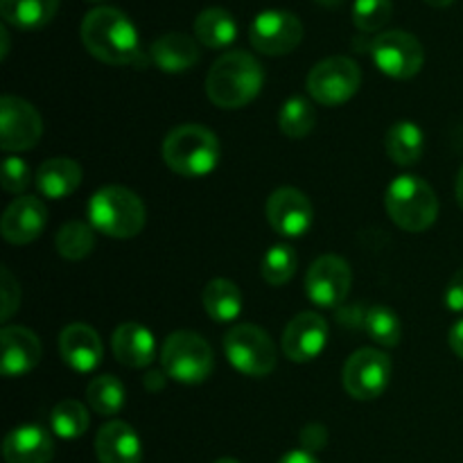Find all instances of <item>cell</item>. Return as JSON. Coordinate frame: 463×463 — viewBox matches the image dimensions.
Returning <instances> with one entry per match:
<instances>
[{
	"instance_id": "cell-1",
	"label": "cell",
	"mask_w": 463,
	"mask_h": 463,
	"mask_svg": "<svg viewBox=\"0 0 463 463\" xmlns=\"http://www.w3.org/2000/svg\"><path fill=\"white\" fill-rule=\"evenodd\" d=\"M81 43L98 61L109 66L143 68L147 63L140 52L138 30L116 7H95L86 14L81 21Z\"/></svg>"
},
{
	"instance_id": "cell-2",
	"label": "cell",
	"mask_w": 463,
	"mask_h": 463,
	"mask_svg": "<svg viewBox=\"0 0 463 463\" xmlns=\"http://www.w3.org/2000/svg\"><path fill=\"white\" fill-rule=\"evenodd\" d=\"M265 84L260 61L244 50H231L211 66L206 93L220 109H242L258 98Z\"/></svg>"
},
{
	"instance_id": "cell-3",
	"label": "cell",
	"mask_w": 463,
	"mask_h": 463,
	"mask_svg": "<svg viewBox=\"0 0 463 463\" xmlns=\"http://www.w3.org/2000/svg\"><path fill=\"white\" fill-rule=\"evenodd\" d=\"M89 224L95 233L109 235L116 240L136 238L145 229L147 211L134 190L125 185H107L99 188L86 206Z\"/></svg>"
},
{
	"instance_id": "cell-4",
	"label": "cell",
	"mask_w": 463,
	"mask_h": 463,
	"mask_svg": "<svg viewBox=\"0 0 463 463\" xmlns=\"http://www.w3.org/2000/svg\"><path fill=\"white\" fill-rule=\"evenodd\" d=\"M163 161L175 175L199 179L211 175L220 163V140L202 125L175 127L163 140Z\"/></svg>"
},
{
	"instance_id": "cell-5",
	"label": "cell",
	"mask_w": 463,
	"mask_h": 463,
	"mask_svg": "<svg viewBox=\"0 0 463 463\" xmlns=\"http://www.w3.org/2000/svg\"><path fill=\"white\" fill-rule=\"evenodd\" d=\"M393 224L410 233L428 231L439 217V199L432 185L414 175H402L392 181L384 197Z\"/></svg>"
},
{
	"instance_id": "cell-6",
	"label": "cell",
	"mask_w": 463,
	"mask_h": 463,
	"mask_svg": "<svg viewBox=\"0 0 463 463\" xmlns=\"http://www.w3.org/2000/svg\"><path fill=\"white\" fill-rule=\"evenodd\" d=\"M163 373L181 384H202L211 378L215 357L202 335L193 330H176L165 339L161 351Z\"/></svg>"
},
{
	"instance_id": "cell-7",
	"label": "cell",
	"mask_w": 463,
	"mask_h": 463,
	"mask_svg": "<svg viewBox=\"0 0 463 463\" xmlns=\"http://www.w3.org/2000/svg\"><path fill=\"white\" fill-rule=\"evenodd\" d=\"M224 353L229 364L249 378H265L276 369L274 342L253 324L233 326L224 337Z\"/></svg>"
},
{
	"instance_id": "cell-8",
	"label": "cell",
	"mask_w": 463,
	"mask_h": 463,
	"mask_svg": "<svg viewBox=\"0 0 463 463\" xmlns=\"http://www.w3.org/2000/svg\"><path fill=\"white\" fill-rule=\"evenodd\" d=\"M307 93L324 107L348 102L362 86V71L351 57H328L317 63L306 80Z\"/></svg>"
},
{
	"instance_id": "cell-9",
	"label": "cell",
	"mask_w": 463,
	"mask_h": 463,
	"mask_svg": "<svg viewBox=\"0 0 463 463\" xmlns=\"http://www.w3.org/2000/svg\"><path fill=\"white\" fill-rule=\"evenodd\" d=\"M392 360L378 348H360L346 360L342 384L355 401H375L392 383Z\"/></svg>"
},
{
	"instance_id": "cell-10",
	"label": "cell",
	"mask_w": 463,
	"mask_h": 463,
	"mask_svg": "<svg viewBox=\"0 0 463 463\" xmlns=\"http://www.w3.org/2000/svg\"><path fill=\"white\" fill-rule=\"evenodd\" d=\"M373 63L393 80H411L423 68L425 52L414 34L402 30H389L371 41Z\"/></svg>"
},
{
	"instance_id": "cell-11",
	"label": "cell",
	"mask_w": 463,
	"mask_h": 463,
	"mask_svg": "<svg viewBox=\"0 0 463 463\" xmlns=\"http://www.w3.org/2000/svg\"><path fill=\"white\" fill-rule=\"evenodd\" d=\"M251 45L269 57H283L298 48L303 41V23L285 9H267L253 18L249 27Z\"/></svg>"
},
{
	"instance_id": "cell-12",
	"label": "cell",
	"mask_w": 463,
	"mask_h": 463,
	"mask_svg": "<svg viewBox=\"0 0 463 463\" xmlns=\"http://www.w3.org/2000/svg\"><path fill=\"white\" fill-rule=\"evenodd\" d=\"M43 120L39 111L16 95L0 98V147L5 152H25L41 140Z\"/></svg>"
},
{
	"instance_id": "cell-13",
	"label": "cell",
	"mask_w": 463,
	"mask_h": 463,
	"mask_svg": "<svg viewBox=\"0 0 463 463\" xmlns=\"http://www.w3.org/2000/svg\"><path fill=\"white\" fill-rule=\"evenodd\" d=\"M351 267L339 256H321L306 274V294L315 306L337 307L351 292Z\"/></svg>"
},
{
	"instance_id": "cell-14",
	"label": "cell",
	"mask_w": 463,
	"mask_h": 463,
	"mask_svg": "<svg viewBox=\"0 0 463 463\" xmlns=\"http://www.w3.org/2000/svg\"><path fill=\"white\" fill-rule=\"evenodd\" d=\"M265 215L276 233L285 235V238H301L303 233L310 231L315 211H312V203L306 193L285 185L269 194Z\"/></svg>"
},
{
	"instance_id": "cell-15",
	"label": "cell",
	"mask_w": 463,
	"mask_h": 463,
	"mask_svg": "<svg viewBox=\"0 0 463 463\" xmlns=\"http://www.w3.org/2000/svg\"><path fill=\"white\" fill-rule=\"evenodd\" d=\"M326 344H328V324L317 312H301L285 326L283 353L297 364H306L319 357Z\"/></svg>"
},
{
	"instance_id": "cell-16",
	"label": "cell",
	"mask_w": 463,
	"mask_h": 463,
	"mask_svg": "<svg viewBox=\"0 0 463 463\" xmlns=\"http://www.w3.org/2000/svg\"><path fill=\"white\" fill-rule=\"evenodd\" d=\"M48 224V208L39 197L23 194L7 206L0 220V231L9 244H30L43 233Z\"/></svg>"
},
{
	"instance_id": "cell-17",
	"label": "cell",
	"mask_w": 463,
	"mask_h": 463,
	"mask_svg": "<svg viewBox=\"0 0 463 463\" xmlns=\"http://www.w3.org/2000/svg\"><path fill=\"white\" fill-rule=\"evenodd\" d=\"M0 371L5 378H18L34 369L41 362V342L30 328L5 326L0 333Z\"/></svg>"
},
{
	"instance_id": "cell-18",
	"label": "cell",
	"mask_w": 463,
	"mask_h": 463,
	"mask_svg": "<svg viewBox=\"0 0 463 463\" xmlns=\"http://www.w3.org/2000/svg\"><path fill=\"white\" fill-rule=\"evenodd\" d=\"M59 351H61L63 362L80 373L95 371L104 357L102 339L86 324L66 326L59 337Z\"/></svg>"
},
{
	"instance_id": "cell-19",
	"label": "cell",
	"mask_w": 463,
	"mask_h": 463,
	"mask_svg": "<svg viewBox=\"0 0 463 463\" xmlns=\"http://www.w3.org/2000/svg\"><path fill=\"white\" fill-rule=\"evenodd\" d=\"M95 452L99 463H140L143 443L138 434L125 420H109L95 437Z\"/></svg>"
},
{
	"instance_id": "cell-20",
	"label": "cell",
	"mask_w": 463,
	"mask_h": 463,
	"mask_svg": "<svg viewBox=\"0 0 463 463\" xmlns=\"http://www.w3.org/2000/svg\"><path fill=\"white\" fill-rule=\"evenodd\" d=\"M3 457L7 463H50L54 441L39 425H21L5 437Z\"/></svg>"
},
{
	"instance_id": "cell-21",
	"label": "cell",
	"mask_w": 463,
	"mask_h": 463,
	"mask_svg": "<svg viewBox=\"0 0 463 463\" xmlns=\"http://www.w3.org/2000/svg\"><path fill=\"white\" fill-rule=\"evenodd\" d=\"M111 348L120 364L129 366V369H145L152 364L154 355H156V339L145 326L127 321V324L118 326L113 333Z\"/></svg>"
},
{
	"instance_id": "cell-22",
	"label": "cell",
	"mask_w": 463,
	"mask_h": 463,
	"mask_svg": "<svg viewBox=\"0 0 463 463\" xmlns=\"http://www.w3.org/2000/svg\"><path fill=\"white\" fill-rule=\"evenodd\" d=\"M149 59L154 66L163 72H185L199 61V45L193 36L170 32V34L158 36L149 48Z\"/></svg>"
},
{
	"instance_id": "cell-23",
	"label": "cell",
	"mask_w": 463,
	"mask_h": 463,
	"mask_svg": "<svg viewBox=\"0 0 463 463\" xmlns=\"http://www.w3.org/2000/svg\"><path fill=\"white\" fill-rule=\"evenodd\" d=\"M36 188L48 199H63L81 184V167L72 158H50L36 170Z\"/></svg>"
},
{
	"instance_id": "cell-24",
	"label": "cell",
	"mask_w": 463,
	"mask_h": 463,
	"mask_svg": "<svg viewBox=\"0 0 463 463\" xmlns=\"http://www.w3.org/2000/svg\"><path fill=\"white\" fill-rule=\"evenodd\" d=\"M194 39L206 48H229L238 39V21L224 7H206L194 18Z\"/></svg>"
},
{
	"instance_id": "cell-25",
	"label": "cell",
	"mask_w": 463,
	"mask_h": 463,
	"mask_svg": "<svg viewBox=\"0 0 463 463\" xmlns=\"http://www.w3.org/2000/svg\"><path fill=\"white\" fill-rule=\"evenodd\" d=\"M202 303L206 315L217 324H231L242 312V292L229 279H213L203 288Z\"/></svg>"
},
{
	"instance_id": "cell-26",
	"label": "cell",
	"mask_w": 463,
	"mask_h": 463,
	"mask_svg": "<svg viewBox=\"0 0 463 463\" xmlns=\"http://www.w3.org/2000/svg\"><path fill=\"white\" fill-rule=\"evenodd\" d=\"M59 0H0V14L7 25L18 30H39L54 18Z\"/></svg>"
},
{
	"instance_id": "cell-27",
	"label": "cell",
	"mask_w": 463,
	"mask_h": 463,
	"mask_svg": "<svg viewBox=\"0 0 463 463\" xmlns=\"http://www.w3.org/2000/svg\"><path fill=\"white\" fill-rule=\"evenodd\" d=\"M387 154L398 165H414L420 161L425 147L423 131L419 125L410 120H401L389 129L387 134Z\"/></svg>"
},
{
	"instance_id": "cell-28",
	"label": "cell",
	"mask_w": 463,
	"mask_h": 463,
	"mask_svg": "<svg viewBox=\"0 0 463 463\" xmlns=\"http://www.w3.org/2000/svg\"><path fill=\"white\" fill-rule=\"evenodd\" d=\"M125 387L116 375H98L86 387V401L99 416H113L125 407Z\"/></svg>"
},
{
	"instance_id": "cell-29",
	"label": "cell",
	"mask_w": 463,
	"mask_h": 463,
	"mask_svg": "<svg viewBox=\"0 0 463 463\" xmlns=\"http://www.w3.org/2000/svg\"><path fill=\"white\" fill-rule=\"evenodd\" d=\"M50 425L59 439H66V441L80 439L84 437L90 425L89 410L80 401H61L54 405L52 414H50Z\"/></svg>"
},
{
	"instance_id": "cell-30",
	"label": "cell",
	"mask_w": 463,
	"mask_h": 463,
	"mask_svg": "<svg viewBox=\"0 0 463 463\" xmlns=\"http://www.w3.org/2000/svg\"><path fill=\"white\" fill-rule=\"evenodd\" d=\"M57 251L59 256L66 260H81L89 256L95 247V229L84 222H68L59 229L57 240Z\"/></svg>"
},
{
	"instance_id": "cell-31",
	"label": "cell",
	"mask_w": 463,
	"mask_h": 463,
	"mask_svg": "<svg viewBox=\"0 0 463 463\" xmlns=\"http://www.w3.org/2000/svg\"><path fill=\"white\" fill-rule=\"evenodd\" d=\"M280 131L289 138H303V136L310 134L317 125V111L306 98L297 95V98H289L283 104L279 116Z\"/></svg>"
},
{
	"instance_id": "cell-32",
	"label": "cell",
	"mask_w": 463,
	"mask_h": 463,
	"mask_svg": "<svg viewBox=\"0 0 463 463\" xmlns=\"http://www.w3.org/2000/svg\"><path fill=\"white\" fill-rule=\"evenodd\" d=\"M298 258L294 253L292 247L288 244H274L269 251L262 258V279L265 283L274 285V288H280V285L288 283L294 274H297Z\"/></svg>"
},
{
	"instance_id": "cell-33",
	"label": "cell",
	"mask_w": 463,
	"mask_h": 463,
	"mask_svg": "<svg viewBox=\"0 0 463 463\" xmlns=\"http://www.w3.org/2000/svg\"><path fill=\"white\" fill-rule=\"evenodd\" d=\"M364 328L380 346L393 348L401 342V319L387 306H373L364 315Z\"/></svg>"
},
{
	"instance_id": "cell-34",
	"label": "cell",
	"mask_w": 463,
	"mask_h": 463,
	"mask_svg": "<svg viewBox=\"0 0 463 463\" xmlns=\"http://www.w3.org/2000/svg\"><path fill=\"white\" fill-rule=\"evenodd\" d=\"M393 3L392 0H355L353 3V23L362 32H380L392 21Z\"/></svg>"
},
{
	"instance_id": "cell-35",
	"label": "cell",
	"mask_w": 463,
	"mask_h": 463,
	"mask_svg": "<svg viewBox=\"0 0 463 463\" xmlns=\"http://www.w3.org/2000/svg\"><path fill=\"white\" fill-rule=\"evenodd\" d=\"M3 188L7 193L18 194L32 184V170L23 158L18 156H7L3 161V179H0Z\"/></svg>"
},
{
	"instance_id": "cell-36",
	"label": "cell",
	"mask_w": 463,
	"mask_h": 463,
	"mask_svg": "<svg viewBox=\"0 0 463 463\" xmlns=\"http://www.w3.org/2000/svg\"><path fill=\"white\" fill-rule=\"evenodd\" d=\"M0 274H3V280H0V297H3L0 319L9 321V317L18 310V303H21V288H18V280L14 279L7 267H3Z\"/></svg>"
},
{
	"instance_id": "cell-37",
	"label": "cell",
	"mask_w": 463,
	"mask_h": 463,
	"mask_svg": "<svg viewBox=\"0 0 463 463\" xmlns=\"http://www.w3.org/2000/svg\"><path fill=\"white\" fill-rule=\"evenodd\" d=\"M446 306L452 312H463V267L452 276L446 289Z\"/></svg>"
},
{
	"instance_id": "cell-38",
	"label": "cell",
	"mask_w": 463,
	"mask_h": 463,
	"mask_svg": "<svg viewBox=\"0 0 463 463\" xmlns=\"http://www.w3.org/2000/svg\"><path fill=\"white\" fill-rule=\"evenodd\" d=\"M301 441L303 450H321V448L326 446V441H328V432H326V428H321V425H307L301 432Z\"/></svg>"
},
{
	"instance_id": "cell-39",
	"label": "cell",
	"mask_w": 463,
	"mask_h": 463,
	"mask_svg": "<svg viewBox=\"0 0 463 463\" xmlns=\"http://www.w3.org/2000/svg\"><path fill=\"white\" fill-rule=\"evenodd\" d=\"M448 339H450V348L457 353V357H461L463 360V319L457 321V324L452 326Z\"/></svg>"
},
{
	"instance_id": "cell-40",
	"label": "cell",
	"mask_w": 463,
	"mask_h": 463,
	"mask_svg": "<svg viewBox=\"0 0 463 463\" xmlns=\"http://www.w3.org/2000/svg\"><path fill=\"white\" fill-rule=\"evenodd\" d=\"M279 463H319V461L315 459V455H312V452L303 450V448H301V450L288 452V455H285Z\"/></svg>"
},
{
	"instance_id": "cell-41",
	"label": "cell",
	"mask_w": 463,
	"mask_h": 463,
	"mask_svg": "<svg viewBox=\"0 0 463 463\" xmlns=\"http://www.w3.org/2000/svg\"><path fill=\"white\" fill-rule=\"evenodd\" d=\"M145 387L152 389V392H158V389L165 387V380H163V373H156V371H152V373L145 378Z\"/></svg>"
},
{
	"instance_id": "cell-42",
	"label": "cell",
	"mask_w": 463,
	"mask_h": 463,
	"mask_svg": "<svg viewBox=\"0 0 463 463\" xmlns=\"http://www.w3.org/2000/svg\"><path fill=\"white\" fill-rule=\"evenodd\" d=\"M0 39H3V52L0 57H7V50H9V34H7V27H0Z\"/></svg>"
},
{
	"instance_id": "cell-43",
	"label": "cell",
	"mask_w": 463,
	"mask_h": 463,
	"mask_svg": "<svg viewBox=\"0 0 463 463\" xmlns=\"http://www.w3.org/2000/svg\"><path fill=\"white\" fill-rule=\"evenodd\" d=\"M457 202L463 208V167L459 170V176H457Z\"/></svg>"
},
{
	"instance_id": "cell-44",
	"label": "cell",
	"mask_w": 463,
	"mask_h": 463,
	"mask_svg": "<svg viewBox=\"0 0 463 463\" xmlns=\"http://www.w3.org/2000/svg\"><path fill=\"white\" fill-rule=\"evenodd\" d=\"M425 3L430 5V7H437V9H443V7H450L455 0H425Z\"/></svg>"
},
{
	"instance_id": "cell-45",
	"label": "cell",
	"mask_w": 463,
	"mask_h": 463,
	"mask_svg": "<svg viewBox=\"0 0 463 463\" xmlns=\"http://www.w3.org/2000/svg\"><path fill=\"white\" fill-rule=\"evenodd\" d=\"M317 3L321 5V7H328V9H337L339 5L344 3V0H317Z\"/></svg>"
},
{
	"instance_id": "cell-46",
	"label": "cell",
	"mask_w": 463,
	"mask_h": 463,
	"mask_svg": "<svg viewBox=\"0 0 463 463\" xmlns=\"http://www.w3.org/2000/svg\"><path fill=\"white\" fill-rule=\"evenodd\" d=\"M215 463H240V461H235V459H231V457H224V459H217Z\"/></svg>"
},
{
	"instance_id": "cell-47",
	"label": "cell",
	"mask_w": 463,
	"mask_h": 463,
	"mask_svg": "<svg viewBox=\"0 0 463 463\" xmlns=\"http://www.w3.org/2000/svg\"><path fill=\"white\" fill-rule=\"evenodd\" d=\"M89 3H102V0H89Z\"/></svg>"
}]
</instances>
